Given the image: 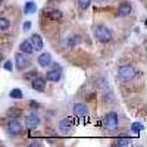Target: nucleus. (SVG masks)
Returning <instances> with one entry per match:
<instances>
[{"instance_id": "obj_28", "label": "nucleus", "mask_w": 147, "mask_h": 147, "mask_svg": "<svg viewBox=\"0 0 147 147\" xmlns=\"http://www.w3.org/2000/svg\"><path fill=\"white\" fill-rule=\"evenodd\" d=\"M3 59V55H2V52H0V60H2Z\"/></svg>"}, {"instance_id": "obj_17", "label": "nucleus", "mask_w": 147, "mask_h": 147, "mask_svg": "<svg viewBox=\"0 0 147 147\" xmlns=\"http://www.w3.org/2000/svg\"><path fill=\"white\" fill-rule=\"evenodd\" d=\"M35 9H37V6H35L34 2H27L25 6H24V12H25V13H34Z\"/></svg>"}, {"instance_id": "obj_7", "label": "nucleus", "mask_w": 147, "mask_h": 147, "mask_svg": "<svg viewBox=\"0 0 147 147\" xmlns=\"http://www.w3.org/2000/svg\"><path fill=\"white\" fill-rule=\"evenodd\" d=\"M59 129L62 131L63 134L71 132V129H72V118L71 116H65L62 121L59 122Z\"/></svg>"}, {"instance_id": "obj_12", "label": "nucleus", "mask_w": 147, "mask_h": 147, "mask_svg": "<svg viewBox=\"0 0 147 147\" xmlns=\"http://www.w3.org/2000/svg\"><path fill=\"white\" fill-rule=\"evenodd\" d=\"M74 113L78 118H84V116L88 115V109L84 103H75V106H74Z\"/></svg>"}, {"instance_id": "obj_1", "label": "nucleus", "mask_w": 147, "mask_h": 147, "mask_svg": "<svg viewBox=\"0 0 147 147\" xmlns=\"http://www.w3.org/2000/svg\"><path fill=\"white\" fill-rule=\"evenodd\" d=\"M136 77H137V71L131 65H121L118 68V78L122 82H131Z\"/></svg>"}, {"instance_id": "obj_3", "label": "nucleus", "mask_w": 147, "mask_h": 147, "mask_svg": "<svg viewBox=\"0 0 147 147\" xmlns=\"http://www.w3.org/2000/svg\"><path fill=\"white\" fill-rule=\"evenodd\" d=\"M6 131H7L9 136H12V137L21 136V134H22V125L19 124L18 121L12 119V121H9V122H7V125H6Z\"/></svg>"}, {"instance_id": "obj_29", "label": "nucleus", "mask_w": 147, "mask_h": 147, "mask_svg": "<svg viewBox=\"0 0 147 147\" xmlns=\"http://www.w3.org/2000/svg\"><path fill=\"white\" fill-rule=\"evenodd\" d=\"M2 2H3V0H0V3H2Z\"/></svg>"}, {"instance_id": "obj_22", "label": "nucleus", "mask_w": 147, "mask_h": 147, "mask_svg": "<svg viewBox=\"0 0 147 147\" xmlns=\"http://www.w3.org/2000/svg\"><path fill=\"white\" fill-rule=\"evenodd\" d=\"M10 97H12V99H22V91L19 90V88H13V90H12L10 91V94H9Z\"/></svg>"}, {"instance_id": "obj_6", "label": "nucleus", "mask_w": 147, "mask_h": 147, "mask_svg": "<svg viewBox=\"0 0 147 147\" xmlns=\"http://www.w3.org/2000/svg\"><path fill=\"white\" fill-rule=\"evenodd\" d=\"M60 78H62V68H60V65L55 63L53 69H50L47 72V80L52 81V82H57Z\"/></svg>"}, {"instance_id": "obj_24", "label": "nucleus", "mask_w": 147, "mask_h": 147, "mask_svg": "<svg viewBox=\"0 0 147 147\" xmlns=\"http://www.w3.org/2000/svg\"><path fill=\"white\" fill-rule=\"evenodd\" d=\"M35 77H37V71H31V72H28V74L24 75L25 80H31V78H35Z\"/></svg>"}, {"instance_id": "obj_26", "label": "nucleus", "mask_w": 147, "mask_h": 147, "mask_svg": "<svg viewBox=\"0 0 147 147\" xmlns=\"http://www.w3.org/2000/svg\"><path fill=\"white\" fill-rule=\"evenodd\" d=\"M22 28H24V31H28V30L31 28V22H30V21H28V22H24V27H22Z\"/></svg>"}, {"instance_id": "obj_8", "label": "nucleus", "mask_w": 147, "mask_h": 147, "mask_svg": "<svg viewBox=\"0 0 147 147\" xmlns=\"http://www.w3.org/2000/svg\"><path fill=\"white\" fill-rule=\"evenodd\" d=\"M31 88L35 90V91H44V88H46V80L44 78H38V77L32 78Z\"/></svg>"}, {"instance_id": "obj_20", "label": "nucleus", "mask_w": 147, "mask_h": 147, "mask_svg": "<svg viewBox=\"0 0 147 147\" xmlns=\"http://www.w3.org/2000/svg\"><path fill=\"white\" fill-rule=\"evenodd\" d=\"M62 12H60L59 9H55V10H52V12H49V18H52V19H60V18H62Z\"/></svg>"}, {"instance_id": "obj_9", "label": "nucleus", "mask_w": 147, "mask_h": 147, "mask_svg": "<svg viewBox=\"0 0 147 147\" xmlns=\"http://www.w3.org/2000/svg\"><path fill=\"white\" fill-rule=\"evenodd\" d=\"M25 125L28 127V128H37L40 125V118L37 116L35 113H30L27 118H25Z\"/></svg>"}, {"instance_id": "obj_18", "label": "nucleus", "mask_w": 147, "mask_h": 147, "mask_svg": "<svg viewBox=\"0 0 147 147\" xmlns=\"http://www.w3.org/2000/svg\"><path fill=\"white\" fill-rule=\"evenodd\" d=\"M9 27H10V21L7 18L0 16V31H6L9 30Z\"/></svg>"}, {"instance_id": "obj_2", "label": "nucleus", "mask_w": 147, "mask_h": 147, "mask_svg": "<svg viewBox=\"0 0 147 147\" xmlns=\"http://www.w3.org/2000/svg\"><path fill=\"white\" fill-rule=\"evenodd\" d=\"M94 35L100 43H109L112 40V31H110L106 25H102V24L94 28Z\"/></svg>"}, {"instance_id": "obj_16", "label": "nucleus", "mask_w": 147, "mask_h": 147, "mask_svg": "<svg viewBox=\"0 0 147 147\" xmlns=\"http://www.w3.org/2000/svg\"><path fill=\"white\" fill-rule=\"evenodd\" d=\"M115 144L119 146V147H125V146H129L131 144V140L128 137H119L115 140Z\"/></svg>"}, {"instance_id": "obj_23", "label": "nucleus", "mask_w": 147, "mask_h": 147, "mask_svg": "<svg viewBox=\"0 0 147 147\" xmlns=\"http://www.w3.org/2000/svg\"><path fill=\"white\" fill-rule=\"evenodd\" d=\"M131 129L134 131V132H141L143 129H144V127H143V124H141V122H134V124L131 125Z\"/></svg>"}, {"instance_id": "obj_13", "label": "nucleus", "mask_w": 147, "mask_h": 147, "mask_svg": "<svg viewBox=\"0 0 147 147\" xmlns=\"http://www.w3.org/2000/svg\"><path fill=\"white\" fill-rule=\"evenodd\" d=\"M30 41H31V44H32V47H34V50H43V47H44V44H43V40H41V37L38 35V34H32L31 35V38H30Z\"/></svg>"}, {"instance_id": "obj_14", "label": "nucleus", "mask_w": 147, "mask_h": 147, "mask_svg": "<svg viewBox=\"0 0 147 147\" xmlns=\"http://www.w3.org/2000/svg\"><path fill=\"white\" fill-rule=\"evenodd\" d=\"M19 50H21V53L31 55V53L34 52V47H32V44H31L30 40H24V41L21 43V46H19Z\"/></svg>"}, {"instance_id": "obj_15", "label": "nucleus", "mask_w": 147, "mask_h": 147, "mask_svg": "<svg viewBox=\"0 0 147 147\" xmlns=\"http://www.w3.org/2000/svg\"><path fill=\"white\" fill-rule=\"evenodd\" d=\"M63 44H65V47H75V44H77V37L75 35H68L66 38L63 40Z\"/></svg>"}, {"instance_id": "obj_10", "label": "nucleus", "mask_w": 147, "mask_h": 147, "mask_svg": "<svg viewBox=\"0 0 147 147\" xmlns=\"http://www.w3.org/2000/svg\"><path fill=\"white\" fill-rule=\"evenodd\" d=\"M37 62H38V65L40 66H43V68H47L49 65H52L53 63V60H52V55L50 53H41L40 56H38V59H37Z\"/></svg>"}, {"instance_id": "obj_19", "label": "nucleus", "mask_w": 147, "mask_h": 147, "mask_svg": "<svg viewBox=\"0 0 147 147\" xmlns=\"http://www.w3.org/2000/svg\"><path fill=\"white\" fill-rule=\"evenodd\" d=\"M97 87H99L100 90H103V91H106V90L109 88L107 80H105V78H100V80H97Z\"/></svg>"}, {"instance_id": "obj_27", "label": "nucleus", "mask_w": 147, "mask_h": 147, "mask_svg": "<svg viewBox=\"0 0 147 147\" xmlns=\"http://www.w3.org/2000/svg\"><path fill=\"white\" fill-rule=\"evenodd\" d=\"M31 105H32V106H31L32 109H34V107H35V109H37V107H40V105H38V103H31Z\"/></svg>"}, {"instance_id": "obj_25", "label": "nucleus", "mask_w": 147, "mask_h": 147, "mask_svg": "<svg viewBox=\"0 0 147 147\" xmlns=\"http://www.w3.org/2000/svg\"><path fill=\"white\" fill-rule=\"evenodd\" d=\"M12 68H13V65H12V62H10V60L5 62V69H6V71H12Z\"/></svg>"}, {"instance_id": "obj_11", "label": "nucleus", "mask_w": 147, "mask_h": 147, "mask_svg": "<svg viewBox=\"0 0 147 147\" xmlns=\"http://www.w3.org/2000/svg\"><path fill=\"white\" fill-rule=\"evenodd\" d=\"M131 12H132V6L128 3V2H124V3H121L119 7H118V15L119 16H129L131 15Z\"/></svg>"}, {"instance_id": "obj_4", "label": "nucleus", "mask_w": 147, "mask_h": 147, "mask_svg": "<svg viewBox=\"0 0 147 147\" xmlns=\"http://www.w3.org/2000/svg\"><path fill=\"white\" fill-rule=\"evenodd\" d=\"M103 124H105L106 128H110V129L116 128L118 124H119V116H118V113H115V112L106 113L105 118H103Z\"/></svg>"}, {"instance_id": "obj_21", "label": "nucleus", "mask_w": 147, "mask_h": 147, "mask_svg": "<svg viewBox=\"0 0 147 147\" xmlns=\"http://www.w3.org/2000/svg\"><path fill=\"white\" fill-rule=\"evenodd\" d=\"M91 5V0H78V7L80 10H85Z\"/></svg>"}, {"instance_id": "obj_5", "label": "nucleus", "mask_w": 147, "mask_h": 147, "mask_svg": "<svg viewBox=\"0 0 147 147\" xmlns=\"http://www.w3.org/2000/svg\"><path fill=\"white\" fill-rule=\"evenodd\" d=\"M15 65H16V68L19 71H24L31 65V60L25 56V53H18L15 56Z\"/></svg>"}]
</instances>
